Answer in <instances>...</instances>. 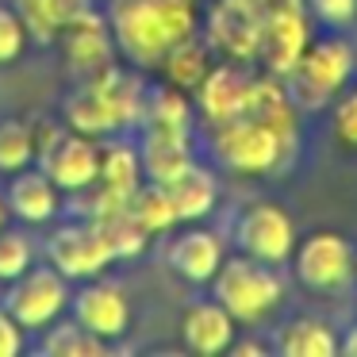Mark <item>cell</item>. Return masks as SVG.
<instances>
[{
    "instance_id": "18",
    "label": "cell",
    "mask_w": 357,
    "mask_h": 357,
    "mask_svg": "<svg viewBox=\"0 0 357 357\" xmlns=\"http://www.w3.org/2000/svg\"><path fill=\"white\" fill-rule=\"evenodd\" d=\"M242 116L261 119L265 127H273L280 139L300 150V108H296L284 77H277V73L250 77V96H246V112Z\"/></svg>"
},
{
    "instance_id": "20",
    "label": "cell",
    "mask_w": 357,
    "mask_h": 357,
    "mask_svg": "<svg viewBox=\"0 0 357 357\" xmlns=\"http://www.w3.org/2000/svg\"><path fill=\"white\" fill-rule=\"evenodd\" d=\"M4 208L20 219V223H50V219L62 211V200H58V185L47 177L43 169H16L4 188Z\"/></svg>"
},
{
    "instance_id": "30",
    "label": "cell",
    "mask_w": 357,
    "mask_h": 357,
    "mask_svg": "<svg viewBox=\"0 0 357 357\" xmlns=\"http://www.w3.org/2000/svg\"><path fill=\"white\" fill-rule=\"evenodd\" d=\"M93 223H100V231H104V238H108L116 261H123V257H139L142 250H146V242H150V234L135 223L127 208L112 211V215H104V219H93Z\"/></svg>"
},
{
    "instance_id": "12",
    "label": "cell",
    "mask_w": 357,
    "mask_h": 357,
    "mask_svg": "<svg viewBox=\"0 0 357 357\" xmlns=\"http://www.w3.org/2000/svg\"><path fill=\"white\" fill-rule=\"evenodd\" d=\"M39 169L58 185V192L77 196L89 185H96V177H100V146L89 135L62 127L58 139L47 150H39Z\"/></svg>"
},
{
    "instance_id": "39",
    "label": "cell",
    "mask_w": 357,
    "mask_h": 357,
    "mask_svg": "<svg viewBox=\"0 0 357 357\" xmlns=\"http://www.w3.org/2000/svg\"><path fill=\"white\" fill-rule=\"evenodd\" d=\"M354 277H357V261H354Z\"/></svg>"
},
{
    "instance_id": "28",
    "label": "cell",
    "mask_w": 357,
    "mask_h": 357,
    "mask_svg": "<svg viewBox=\"0 0 357 357\" xmlns=\"http://www.w3.org/2000/svg\"><path fill=\"white\" fill-rule=\"evenodd\" d=\"M127 211L131 219L142 227L146 234H162L177 223V211H173V200L165 192V185H154V181H142L131 196H127Z\"/></svg>"
},
{
    "instance_id": "37",
    "label": "cell",
    "mask_w": 357,
    "mask_h": 357,
    "mask_svg": "<svg viewBox=\"0 0 357 357\" xmlns=\"http://www.w3.org/2000/svg\"><path fill=\"white\" fill-rule=\"evenodd\" d=\"M227 354H265V342H242V338H234Z\"/></svg>"
},
{
    "instance_id": "4",
    "label": "cell",
    "mask_w": 357,
    "mask_h": 357,
    "mask_svg": "<svg viewBox=\"0 0 357 357\" xmlns=\"http://www.w3.org/2000/svg\"><path fill=\"white\" fill-rule=\"evenodd\" d=\"M211 296L234 315L238 326H257L273 319L284 303V280L277 265H265L250 254L223 257L219 273L211 277Z\"/></svg>"
},
{
    "instance_id": "29",
    "label": "cell",
    "mask_w": 357,
    "mask_h": 357,
    "mask_svg": "<svg viewBox=\"0 0 357 357\" xmlns=\"http://www.w3.org/2000/svg\"><path fill=\"white\" fill-rule=\"evenodd\" d=\"M35 162V135L31 123L20 116L0 119V173H16L27 169Z\"/></svg>"
},
{
    "instance_id": "7",
    "label": "cell",
    "mask_w": 357,
    "mask_h": 357,
    "mask_svg": "<svg viewBox=\"0 0 357 357\" xmlns=\"http://www.w3.org/2000/svg\"><path fill=\"white\" fill-rule=\"evenodd\" d=\"M357 246L338 231H311L292 250V273L311 292H334L354 280Z\"/></svg>"
},
{
    "instance_id": "26",
    "label": "cell",
    "mask_w": 357,
    "mask_h": 357,
    "mask_svg": "<svg viewBox=\"0 0 357 357\" xmlns=\"http://www.w3.org/2000/svg\"><path fill=\"white\" fill-rule=\"evenodd\" d=\"M142 162H139V146L131 142H104L100 146V177L96 185L112 188L119 196H131L142 185Z\"/></svg>"
},
{
    "instance_id": "33",
    "label": "cell",
    "mask_w": 357,
    "mask_h": 357,
    "mask_svg": "<svg viewBox=\"0 0 357 357\" xmlns=\"http://www.w3.org/2000/svg\"><path fill=\"white\" fill-rule=\"evenodd\" d=\"M331 131H334V139H338L346 150H357V85H349L346 93L334 96Z\"/></svg>"
},
{
    "instance_id": "2",
    "label": "cell",
    "mask_w": 357,
    "mask_h": 357,
    "mask_svg": "<svg viewBox=\"0 0 357 357\" xmlns=\"http://www.w3.org/2000/svg\"><path fill=\"white\" fill-rule=\"evenodd\" d=\"M142 104H146V81L139 73L112 66L93 81H73L62 100V119L70 131L108 139L116 131L142 123Z\"/></svg>"
},
{
    "instance_id": "19",
    "label": "cell",
    "mask_w": 357,
    "mask_h": 357,
    "mask_svg": "<svg viewBox=\"0 0 357 357\" xmlns=\"http://www.w3.org/2000/svg\"><path fill=\"white\" fill-rule=\"evenodd\" d=\"M223 242L215 231H204V227H188V231L173 234L169 250H165V265L177 273L188 284H211V277L223 265Z\"/></svg>"
},
{
    "instance_id": "1",
    "label": "cell",
    "mask_w": 357,
    "mask_h": 357,
    "mask_svg": "<svg viewBox=\"0 0 357 357\" xmlns=\"http://www.w3.org/2000/svg\"><path fill=\"white\" fill-rule=\"evenodd\" d=\"M104 20L135 70H158L165 50L196 35V0H108Z\"/></svg>"
},
{
    "instance_id": "24",
    "label": "cell",
    "mask_w": 357,
    "mask_h": 357,
    "mask_svg": "<svg viewBox=\"0 0 357 357\" xmlns=\"http://www.w3.org/2000/svg\"><path fill=\"white\" fill-rule=\"evenodd\" d=\"M158 70H162V77L169 81V85L185 89V93L192 96L196 85H200V81L208 77V70H211V47L204 39H196V35H188V39H181L177 47L165 50V58L158 62Z\"/></svg>"
},
{
    "instance_id": "15",
    "label": "cell",
    "mask_w": 357,
    "mask_h": 357,
    "mask_svg": "<svg viewBox=\"0 0 357 357\" xmlns=\"http://www.w3.org/2000/svg\"><path fill=\"white\" fill-rule=\"evenodd\" d=\"M246 96H250V73L242 62H211L208 77L196 85L192 104L200 112V119L208 127L231 123L246 112Z\"/></svg>"
},
{
    "instance_id": "13",
    "label": "cell",
    "mask_w": 357,
    "mask_h": 357,
    "mask_svg": "<svg viewBox=\"0 0 357 357\" xmlns=\"http://www.w3.org/2000/svg\"><path fill=\"white\" fill-rule=\"evenodd\" d=\"M70 311L89 334H96L104 342L123 338L127 326H131V303H127L123 284L104 277L81 280L77 292H70Z\"/></svg>"
},
{
    "instance_id": "9",
    "label": "cell",
    "mask_w": 357,
    "mask_h": 357,
    "mask_svg": "<svg viewBox=\"0 0 357 357\" xmlns=\"http://www.w3.org/2000/svg\"><path fill=\"white\" fill-rule=\"evenodd\" d=\"M47 261L66 280H93V277H104V269L116 261V254H112L100 223L81 215L77 223H62L47 238Z\"/></svg>"
},
{
    "instance_id": "23",
    "label": "cell",
    "mask_w": 357,
    "mask_h": 357,
    "mask_svg": "<svg viewBox=\"0 0 357 357\" xmlns=\"http://www.w3.org/2000/svg\"><path fill=\"white\" fill-rule=\"evenodd\" d=\"M139 127H165V131H196V104L185 89L169 85H146V104H142Z\"/></svg>"
},
{
    "instance_id": "36",
    "label": "cell",
    "mask_w": 357,
    "mask_h": 357,
    "mask_svg": "<svg viewBox=\"0 0 357 357\" xmlns=\"http://www.w3.org/2000/svg\"><path fill=\"white\" fill-rule=\"evenodd\" d=\"M338 354L342 357H357V323L338 334Z\"/></svg>"
},
{
    "instance_id": "34",
    "label": "cell",
    "mask_w": 357,
    "mask_h": 357,
    "mask_svg": "<svg viewBox=\"0 0 357 357\" xmlns=\"http://www.w3.org/2000/svg\"><path fill=\"white\" fill-rule=\"evenodd\" d=\"M303 8L326 31H346L357 24V0H303Z\"/></svg>"
},
{
    "instance_id": "38",
    "label": "cell",
    "mask_w": 357,
    "mask_h": 357,
    "mask_svg": "<svg viewBox=\"0 0 357 357\" xmlns=\"http://www.w3.org/2000/svg\"><path fill=\"white\" fill-rule=\"evenodd\" d=\"M4 211H8V208H4V196H0V227H4Z\"/></svg>"
},
{
    "instance_id": "25",
    "label": "cell",
    "mask_w": 357,
    "mask_h": 357,
    "mask_svg": "<svg viewBox=\"0 0 357 357\" xmlns=\"http://www.w3.org/2000/svg\"><path fill=\"white\" fill-rule=\"evenodd\" d=\"M89 8H93V0H16V12L24 16L27 35L43 43H50L62 27H70Z\"/></svg>"
},
{
    "instance_id": "35",
    "label": "cell",
    "mask_w": 357,
    "mask_h": 357,
    "mask_svg": "<svg viewBox=\"0 0 357 357\" xmlns=\"http://www.w3.org/2000/svg\"><path fill=\"white\" fill-rule=\"evenodd\" d=\"M16 354H24V326L0 303V357H16Z\"/></svg>"
},
{
    "instance_id": "3",
    "label": "cell",
    "mask_w": 357,
    "mask_h": 357,
    "mask_svg": "<svg viewBox=\"0 0 357 357\" xmlns=\"http://www.w3.org/2000/svg\"><path fill=\"white\" fill-rule=\"evenodd\" d=\"M208 150L219 169L238 173V177H269V173H280L296 158L292 142H284L273 127H265L261 119H250V116L208 127Z\"/></svg>"
},
{
    "instance_id": "17",
    "label": "cell",
    "mask_w": 357,
    "mask_h": 357,
    "mask_svg": "<svg viewBox=\"0 0 357 357\" xmlns=\"http://www.w3.org/2000/svg\"><path fill=\"white\" fill-rule=\"evenodd\" d=\"M234 338H238V323L215 296L188 303L185 315H181V342H185L188 354H200V357L227 354Z\"/></svg>"
},
{
    "instance_id": "40",
    "label": "cell",
    "mask_w": 357,
    "mask_h": 357,
    "mask_svg": "<svg viewBox=\"0 0 357 357\" xmlns=\"http://www.w3.org/2000/svg\"><path fill=\"white\" fill-rule=\"evenodd\" d=\"M196 4H200V0H196Z\"/></svg>"
},
{
    "instance_id": "32",
    "label": "cell",
    "mask_w": 357,
    "mask_h": 357,
    "mask_svg": "<svg viewBox=\"0 0 357 357\" xmlns=\"http://www.w3.org/2000/svg\"><path fill=\"white\" fill-rule=\"evenodd\" d=\"M24 47H27V24L16 8L0 4V66H12L24 58Z\"/></svg>"
},
{
    "instance_id": "14",
    "label": "cell",
    "mask_w": 357,
    "mask_h": 357,
    "mask_svg": "<svg viewBox=\"0 0 357 357\" xmlns=\"http://www.w3.org/2000/svg\"><path fill=\"white\" fill-rule=\"evenodd\" d=\"M62 62L66 73H73V81H93L104 70L116 66V43H112V27L104 16H96L93 8L85 16H77L70 27H62Z\"/></svg>"
},
{
    "instance_id": "21",
    "label": "cell",
    "mask_w": 357,
    "mask_h": 357,
    "mask_svg": "<svg viewBox=\"0 0 357 357\" xmlns=\"http://www.w3.org/2000/svg\"><path fill=\"white\" fill-rule=\"evenodd\" d=\"M165 192H169V200H173L177 223H200V219H208L219 204V177H215V169L192 162L173 185H165Z\"/></svg>"
},
{
    "instance_id": "22",
    "label": "cell",
    "mask_w": 357,
    "mask_h": 357,
    "mask_svg": "<svg viewBox=\"0 0 357 357\" xmlns=\"http://www.w3.org/2000/svg\"><path fill=\"white\" fill-rule=\"evenodd\" d=\"M273 349L280 357H334L338 354V331L326 319L296 315L273 334Z\"/></svg>"
},
{
    "instance_id": "5",
    "label": "cell",
    "mask_w": 357,
    "mask_h": 357,
    "mask_svg": "<svg viewBox=\"0 0 357 357\" xmlns=\"http://www.w3.org/2000/svg\"><path fill=\"white\" fill-rule=\"evenodd\" d=\"M357 70V54L338 31H331L326 39H311L303 58L296 62V70L288 73V93H292L300 112H323L326 104H334V96L346 93Z\"/></svg>"
},
{
    "instance_id": "27",
    "label": "cell",
    "mask_w": 357,
    "mask_h": 357,
    "mask_svg": "<svg viewBox=\"0 0 357 357\" xmlns=\"http://www.w3.org/2000/svg\"><path fill=\"white\" fill-rule=\"evenodd\" d=\"M108 346L112 342L89 334L77 319H70V323H50L47 334L39 338V354H47V357H100V354H108Z\"/></svg>"
},
{
    "instance_id": "8",
    "label": "cell",
    "mask_w": 357,
    "mask_h": 357,
    "mask_svg": "<svg viewBox=\"0 0 357 357\" xmlns=\"http://www.w3.org/2000/svg\"><path fill=\"white\" fill-rule=\"evenodd\" d=\"M4 307L12 311V319H16L24 331L50 326L66 307H70V280H66L54 265H31V269L20 273L16 280H8Z\"/></svg>"
},
{
    "instance_id": "6",
    "label": "cell",
    "mask_w": 357,
    "mask_h": 357,
    "mask_svg": "<svg viewBox=\"0 0 357 357\" xmlns=\"http://www.w3.org/2000/svg\"><path fill=\"white\" fill-rule=\"evenodd\" d=\"M296 242H300V234H296L292 215L273 200L246 204L238 211V219H234V246H238V254H250L265 265L292 261Z\"/></svg>"
},
{
    "instance_id": "11",
    "label": "cell",
    "mask_w": 357,
    "mask_h": 357,
    "mask_svg": "<svg viewBox=\"0 0 357 357\" xmlns=\"http://www.w3.org/2000/svg\"><path fill=\"white\" fill-rule=\"evenodd\" d=\"M257 35H261V4L257 0H215L208 16L204 43L211 54L227 62H257Z\"/></svg>"
},
{
    "instance_id": "16",
    "label": "cell",
    "mask_w": 357,
    "mask_h": 357,
    "mask_svg": "<svg viewBox=\"0 0 357 357\" xmlns=\"http://www.w3.org/2000/svg\"><path fill=\"white\" fill-rule=\"evenodd\" d=\"M139 146V162H142V177L154 185H173L188 165L196 162L192 150V131H165V127H142Z\"/></svg>"
},
{
    "instance_id": "31",
    "label": "cell",
    "mask_w": 357,
    "mask_h": 357,
    "mask_svg": "<svg viewBox=\"0 0 357 357\" xmlns=\"http://www.w3.org/2000/svg\"><path fill=\"white\" fill-rule=\"evenodd\" d=\"M31 257H35V246L24 231H16V227L4 231L0 227V284H8L20 273L31 269Z\"/></svg>"
},
{
    "instance_id": "10",
    "label": "cell",
    "mask_w": 357,
    "mask_h": 357,
    "mask_svg": "<svg viewBox=\"0 0 357 357\" xmlns=\"http://www.w3.org/2000/svg\"><path fill=\"white\" fill-rule=\"evenodd\" d=\"M307 43H311V27L303 4H269V8H261L257 62L265 66V73L288 77L296 70V62L303 58Z\"/></svg>"
}]
</instances>
